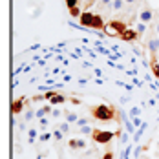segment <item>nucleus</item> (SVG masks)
I'll use <instances>...</instances> for the list:
<instances>
[{
	"label": "nucleus",
	"mask_w": 159,
	"mask_h": 159,
	"mask_svg": "<svg viewBox=\"0 0 159 159\" xmlns=\"http://www.w3.org/2000/svg\"><path fill=\"white\" fill-rule=\"evenodd\" d=\"M126 4H135V0H125Z\"/></svg>",
	"instance_id": "c756f323"
},
{
	"label": "nucleus",
	"mask_w": 159,
	"mask_h": 159,
	"mask_svg": "<svg viewBox=\"0 0 159 159\" xmlns=\"http://www.w3.org/2000/svg\"><path fill=\"white\" fill-rule=\"evenodd\" d=\"M70 102H73V104H80V101L77 99V97H71V99H70Z\"/></svg>",
	"instance_id": "cd10ccee"
},
{
	"label": "nucleus",
	"mask_w": 159,
	"mask_h": 159,
	"mask_svg": "<svg viewBox=\"0 0 159 159\" xmlns=\"http://www.w3.org/2000/svg\"><path fill=\"white\" fill-rule=\"evenodd\" d=\"M80 0H66V6H68V9H73V7H77L79 6Z\"/></svg>",
	"instance_id": "f3484780"
},
{
	"label": "nucleus",
	"mask_w": 159,
	"mask_h": 159,
	"mask_svg": "<svg viewBox=\"0 0 159 159\" xmlns=\"http://www.w3.org/2000/svg\"><path fill=\"white\" fill-rule=\"evenodd\" d=\"M119 39H123L125 42H132V40H135V39H139V33L135 31V30H132V28H128L126 31L123 33Z\"/></svg>",
	"instance_id": "0eeeda50"
},
{
	"label": "nucleus",
	"mask_w": 159,
	"mask_h": 159,
	"mask_svg": "<svg viewBox=\"0 0 159 159\" xmlns=\"http://www.w3.org/2000/svg\"><path fill=\"white\" fill-rule=\"evenodd\" d=\"M97 2H99V0H88V2H86V9H88V7H92L93 4H97Z\"/></svg>",
	"instance_id": "393cba45"
},
{
	"label": "nucleus",
	"mask_w": 159,
	"mask_h": 159,
	"mask_svg": "<svg viewBox=\"0 0 159 159\" xmlns=\"http://www.w3.org/2000/svg\"><path fill=\"white\" fill-rule=\"evenodd\" d=\"M70 15L73 16V18H77V16H80V15H82V11H80V9H79V6H77V7L70 9Z\"/></svg>",
	"instance_id": "a211bd4d"
},
{
	"label": "nucleus",
	"mask_w": 159,
	"mask_h": 159,
	"mask_svg": "<svg viewBox=\"0 0 159 159\" xmlns=\"http://www.w3.org/2000/svg\"><path fill=\"white\" fill-rule=\"evenodd\" d=\"M152 20H154V11L148 9V7H144L143 11L139 13V22H143V24H150Z\"/></svg>",
	"instance_id": "423d86ee"
},
{
	"label": "nucleus",
	"mask_w": 159,
	"mask_h": 159,
	"mask_svg": "<svg viewBox=\"0 0 159 159\" xmlns=\"http://www.w3.org/2000/svg\"><path fill=\"white\" fill-rule=\"evenodd\" d=\"M119 135H121L119 130L117 132H110V130L95 128L93 134H92V141H93V144H108V143H111L113 137H119Z\"/></svg>",
	"instance_id": "7ed1b4c3"
},
{
	"label": "nucleus",
	"mask_w": 159,
	"mask_h": 159,
	"mask_svg": "<svg viewBox=\"0 0 159 159\" xmlns=\"http://www.w3.org/2000/svg\"><path fill=\"white\" fill-rule=\"evenodd\" d=\"M28 134H30V141H31V143H33V139L37 137V130H35V128H31V130H30Z\"/></svg>",
	"instance_id": "5701e85b"
},
{
	"label": "nucleus",
	"mask_w": 159,
	"mask_h": 159,
	"mask_svg": "<svg viewBox=\"0 0 159 159\" xmlns=\"http://www.w3.org/2000/svg\"><path fill=\"white\" fill-rule=\"evenodd\" d=\"M46 125H48V119H46V117H42V119H40V126H46Z\"/></svg>",
	"instance_id": "c85d7f7f"
},
{
	"label": "nucleus",
	"mask_w": 159,
	"mask_h": 159,
	"mask_svg": "<svg viewBox=\"0 0 159 159\" xmlns=\"http://www.w3.org/2000/svg\"><path fill=\"white\" fill-rule=\"evenodd\" d=\"M68 146H70L71 150H86L88 143H86L82 137H73V139H70V141H68Z\"/></svg>",
	"instance_id": "20e7f679"
},
{
	"label": "nucleus",
	"mask_w": 159,
	"mask_h": 159,
	"mask_svg": "<svg viewBox=\"0 0 159 159\" xmlns=\"http://www.w3.org/2000/svg\"><path fill=\"white\" fill-rule=\"evenodd\" d=\"M148 49H150V53H157L159 39H150V40H148Z\"/></svg>",
	"instance_id": "9b49d317"
},
{
	"label": "nucleus",
	"mask_w": 159,
	"mask_h": 159,
	"mask_svg": "<svg viewBox=\"0 0 159 159\" xmlns=\"http://www.w3.org/2000/svg\"><path fill=\"white\" fill-rule=\"evenodd\" d=\"M150 70L159 80V62H157V53H150Z\"/></svg>",
	"instance_id": "6e6552de"
},
{
	"label": "nucleus",
	"mask_w": 159,
	"mask_h": 159,
	"mask_svg": "<svg viewBox=\"0 0 159 159\" xmlns=\"http://www.w3.org/2000/svg\"><path fill=\"white\" fill-rule=\"evenodd\" d=\"M33 117H35V113H33V110H28V111H26V117H24V121H31Z\"/></svg>",
	"instance_id": "4be33fe9"
},
{
	"label": "nucleus",
	"mask_w": 159,
	"mask_h": 159,
	"mask_svg": "<svg viewBox=\"0 0 159 159\" xmlns=\"http://www.w3.org/2000/svg\"><path fill=\"white\" fill-rule=\"evenodd\" d=\"M49 135H51V134H42V135H40V141H48Z\"/></svg>",
	"instance_id": "bb28decb"
},
{
	"label": "nucleus",
	"mask_w": 159,
	"mask_h": 159,
	"mask_svg": "<svg viewBox=\"0 0 159 159\" xmlns=\"http://www.w3.org/2000/svg\"><path fill=\"white\" fill-rule=\"evenodd\" d=\"M49 101V104L51 106H59V104H64L66 101H70V99H66L64 95H61V93H55V95L51 97V99H48Z\"/></svg>",
	"instance_id": "1a4fd4ad"
},
{
	"label": "nucleus",
	"mask_w": 159,
	"mask_h": 159,
	"mask_svg": "<svg viewBox=\"0 0 159 159\" xmlns=\"http://www.w3.org/2000/svg\"><path fill=\"white\" fill-rule=\"evenodd\" d=\"M90 113H92V119L101 121V123H108V121H123L119 115V111L115 110L111 104H95V106H90Z\"/></svg>",
	"instance_id": "f257e3e1"
},
{
	"label": "nucleus",
	"mask_w": 159,
	"mask_h": 159,
	"mask_svg": "<svg viewBox=\"0 0 159 159\" xmlns=\"http://www.w3.org/2000/svg\"><path fill=\"white\" fill-rule=\"evenodd\" d=\"M135 31L139 33V37H141V35H143V33L146 31V24H143V22H139V26L135 28Z\"/></svg>",
	"instance_id": "6ab92c4d"
},
{
	"label": "nucleus",
	"mask_w": 159,
	"mask_h": 159,
	"mask_svg": "<svg viewBox=\"0 0 159 159\" xmlns=\"http://www.w3.org/2000/svg\"><path fill=\"white\" fill-rule=\"evenodd\" d=\"M156 30H157V33H159V22H157V26H156Z\"/></svg>",
	"instance_id": "7c9ffc66"
},
{
	"label": "nucleus",
	"mask_w": 159,
	"mask_h": 159,
	"mask_svg": "<svg viewBox=\"0 0 159 159\" xmlns=\"http://www.w3.org/2000/svg\"><path fill=\"white\" fill-rule=\"evenodd\" d=\"M130 113H132V117H137V113H139V108H132V110H130Z\"/></svg>",
	"instance_id": "a878e982"
},
{
	"label": "nucleus",
	"mask_w": 159,
	"mask_h": 159,
	"mask_svg": "<svg viewBox=\"0 0 159 159\" xmlns=\"http://www.w3.org/2000/svg\"><path fill=\"white\" fill-rule=\"evenodd\" d=\"M62 115V111L57 110V108H53V111H51V117H61Z\"/></svg>",
	"instance_id": "b1692460"
},
{
	"label": "nucleus",
	"mask_w": 159,
	"mask_h": 159,
	"mask_svg": "<svg viewBox=\"0 0 159 159\" xmlns=\"http://www.w3.org/2000/svg\"><path fill=\"white\" fill-rule=\"evenodd\" d=\"M59 130L64 132V134H68V132H70V123H62V125H59Z\"/></svg>",
	"instance_id": "aec40b11"
},
{
	"label": "nucleus",
	"mask_w": 159,
	"mask_h": 159,
	"mask_svg": "<svg viewBox=\"0 0 159 159\" xmlns=\"http://www.w3.org/2000/svg\"><path fill=\"white\" fill-rule=\"evenodd\" d=\"M51 111H53V106H51V104H46V106H42V108H39L35 115H37V119H42L44 115H48V113H51Z\"/></svg>",
	"instance_id": "9d476101"
},
{
	"label": "nucleus",
	"mask_w": 159,
	"mask_h": 159,
	"mask_svg": "<svg viewBox=\"0 0 159 159\" xmlns=\"http://www.w3.org/2000/svg\"><path fill=\"white\" fill-rule=\"evenodd\" d=\"M90 121H92V119H88V117H79V121H77L75 125H77L79 128H82V126H88V125H90Z\"/></svg>",
	"instance_id": "2eb2a0df"
},
{
	"label": "nucleus",
	"mask_w": 159,
	"mask_h": 159,
	"mask_svg": "<svg viewBox=\"0 0 159 159\" xmlns=\"http://www.w3.org/2000/svg\"><path fill=\"white\" fill-rule=\"evenodd\" d=\"M102 159H113V150H111V148H108V150L102 154Z\"/></svg>",
	"instance_id": "412c9836"
},
{
	"label": "nucleus",
	"mask_w": 159,
	"mask_h": 159,
	"mask_svg": "<svg viewBox=\"0 0 159 159\" xmlns=\"http://www.w3.org/2000/svg\"><path fill=\"white\" fill-rule=\"evenodd\" d=\"M24 106H26V97H16L15 101H13V106H11L13 115H20L22 110H24Z\"/></svg>",
	"instance_id": "39448f33"
},
{
	"label": "nucleus",
	"mask_w": 159,
	"mask_h": 159,
	"mask_svg": "<svg viewBox=\"0 0 159 159\" xmlns=\"http://www.w3.org/2000/svg\"><path fill=\"white\" fill-rule=\"evenodd\" d=\"M93 130H95V128H92L90 125H88V126H82V128H79V132L82 134V135H90V137H92V134H93Z\"/></svg>",
	"instance_id": "4468645a"
},
{
	"label": "nucleus",
	"mask_w": 159,
	"mask_h": 159,
	"mask_svg": "<svg viewBox=\"0 0 159 159\" xmlns=\"http://www.w3.org/2000/svg\"><path fill=\"white\" fill-rule=\"evenodd\" d=\"M77 121H79V115H77L75 111H66V123L73 125V123H77Z\"/></svg>",
	"instance_id": "f8f14e48"
},
{
	"label": "nucleus",
	"mask_w": 159,
	"mask_h": 159,
	"mask_svg": "<svg viewBox=\"0 0 159 159\" xmlns=\"http://www.w3.org/2000/svg\"><path fill=\"white\" fill-rule=\"evenodd\" d=\"M53 137H55V141H62L64 132H61L59 128H55V130H53Z\"/></svg>",
	"instance_id": "dca6fc26"
},
{
	"label": "nucleus",
	"mask_w": 159,
	"mask_h": 159,
	"mask_svg": "<svg viewBox=\"0 0 159 159\" xmlns=\"http://www.w3.org/2000/svg\"><path fill=\"white\" fill-rule=\"evenodd\" d=\"M125 0H113V4H111V11H123V7H125Z\"/></svg>",
	"instance_id": "ddd939ff"
},
{
	"label": "nucleus",
	"mask_w": 159,
	"mask_h": 159,
	"mask_svg": "<svg viewBox=\"0 0 159 159\" xmlns=\"http://www.w3.org/2000/svg\"><path fill=\"white\" fill-rule=\"evenodd\" d=\"M79 18H80V26H84V28H92V30H99V31L106 30L102 16L99 15V13L90 11V9H84Z\"/></svg>",
	"instance_id": "f03ea898"
}]
</instances>
